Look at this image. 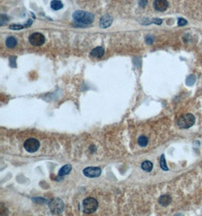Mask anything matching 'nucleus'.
<instances>
[{"label":"nucleus","mask_w":202,"mask_h":216,"mask_svg":"<svg viewBox=\"0 0 202 216\" xmlns=\"http://www.w3.org/2000/svg\"><path fill=\"white\" fill-rule=\"evenodd\" d=\"M145 41L148 44H151V43H153V41H154V38H153L151 36H146Z\"/></svg>","instance_id":"22"},{"label":"nucleus","mask_w":202,"mask_h":216,"mask_svg":"<svg viewBox=\"0 0 202 216\" xmlns=\"http://www.w3.org/2000/svg\"><path fill=\"white\" fill-rule=\"evenodd\" d=\"M159 203L163 206H168L171 203V197L168 195H163L159 198Z\"/></svg>","instance_id":"11"},{"label":"nucleus","mask_w":202,"mask_h":216,"mask_svg":"<svg viewBox=\"0 0 202 216\" xmlns=\"http://www.w3.org/2000/svg\"><path fill=\"white\" fill-rule=\"evenodd\" d=\"M73 18L76 22L82 24H90L93 22L94 15L92 13L83 11H76L73 14Z\"/></svg>","instance_id":"1"},{"label":"nucleus","mask_w":202,"mask_h":216,"mask_svg":"<svg viewBox=\"0 0 202 216\" xmlns=\"http://www.w3.org/2000/svg\"><path fill=\"white\" fill-rule=\"evenodd\" d=\"M148 143H149V140H148L147 137H145V136H141V137H139L138 140V143L139 146L144 147V146H146L148 145Z\"/></svg>","instance_id":"16"},{"label":"nucleus","mask_w":202,"mask_h":216,"mask_svg":"<svg viewBox=\"0 0 202 216\" xmlns=\"http://www.w3.org/2000/svg\"><path fill=\"white\" fill-rule=\"evenodd\" d=\"M161 167L163 170L168 171V167L166 164V160H165L164 155H162L161 158Z\"/></svg>","instance_id":"17"},{"label":"nucleus","mask_w":202,"mask_h":216,"mask_svg":"<svg viewBox=\"0 0 202 216\" xmlns=\"http://www.w3.org/2000/svg\"><path fill=\"white\" fill-rule=\"evenodd\" d=\"M178 24L179 26H183L187 24V21L184 18H179L178 20Z\"/></svg>","instance_id":"21"},{"label":"nucleus","mask_w":202,"mask_h":216,"mask_svg":"<svg viewBox=\"0 0 202 216\" xmlns=\"http://www.w3.org/2000/svg\"><path fill=\"white\" fill-rule=\"evenodd\" d=\"M195 122V118L192 114H186L179 118L177 123L179 128L188 129L193 126Z\"/></svg>","instance_id":"3"},{"label":"nucleus","mask_w":202,"mask_h":216,"mask_svg":"<svg viewBox=\"0 0 202 216\" xmlns=\"http://www.w3.org/2000/svg\"><path fill=\"white\" fill-rule=\"evenodd\" d=\"M6 45L8 48H15L17 45V40L15 37H13V36H9V37H8L6 39Z\"/></svg>","instance_id":"13"},{"label":"nucleus","mask_w":202,"mask_h":216,"mask_svg":"<svg viewBox=\"0 0 202 216\" xmlns=\"http://www.w3.org/2000/svg\"><path fill=\"white\" fill-rule=\"evenodd\" d=\"M71 165H64V166L62 167V168L60 169V171H59L58 177H64V175L69 174L70 172H71Z\"/></svg>","instance_id":"12"},{"label":"nucleus","mask_w":202,"mask_h":216,"mask_svg":"<svg viewBox=\"0 0 202 216\" xmlns=\"http://www.w3.org/2000/svg\"><path fill=\"white\" fill-rule=\"evenodd\" d=\"M142 170L146 172H150L153 168V164L150 161H145L142 163Z\"/></svg>","instance_id":"14"},{"label":"nucleus","mask_w":202,"mask_h":216,"mask_svg":"<svg viewBox=\"0 0 202 216\" xmlns=\"http://www.w3.org/2000/svg\"><path fill=\"white\" fill-rule=\"evenodd\" d=\"M98 201L95 198L88 197L85 199L83 203V212L86 214L93 213L98 209Z\"/></svg>","instance_id":"2"},{"label":"nucleus","mask_w":202,"mask_h":216,"mask_svg":"<svg viewBox=\"0 0 202 216\" xmlns=\"http://www.w3.org/2000/svg\"><path fill=\"white\" fill-rule=\"evenodd\" d=\"M8 21V16H6V15H0V24H1L2 26L4 25V24L7 23Z\"/></svg>","instance_id":"18"},{"label":"nucleus","mask_w":202,"mask_h":216,"mask_svg":"<svg viewBox=\"0 0 202 216\" xmlns=\"http://www.w3.org/2000/svg\"><path fill=\"white\" fill-rule=\"evenodd\" d=\"M9 28L14 30V31H18V30L23 29L24 26L21 25V24H12V25L9 26Z\"/></svg>","instance_id":"19"},{"label":"nucleus","mask_w":202,"mask_h":216,"mask_svg":"<svg viewBox=\"0 0 202 216\" xmlns=\"http://www.w3.org/2000/svg\"><path fill=\"white\" fill-rule=\"evenodd\" d=\"M148 4V0H139V6L141 8H144L147 6Z\"/></svg>","instance_id":"20"},{"label":"nucleus","mask_w":202,"mask_h":216,"mask_svg":"<svg viewBox=\"0 0 202 216\" xmlns=\"http://www.w3.org/2000/svg\"><path fill=\"white\" fill-rule=\"evenodd\" d=\"M153 23L158 24V25H160V24L162 23V20L159 18H154V20H153Z\"/></svg>","instance_id":"23"},{"label":"nucleus","mask_w":202,"mask_h":216,"mask_svg":"<svg viewBox=\"0 0 202 216\" xmlns=\"http://www.w3.org/2000/svg\"><path fill=\"white\" fill-rule=\"evenodd\" d=\"M83 174L88 177H98L102 174V170L99 167H87L83 170Z\"/></svg>","instance_id":"7"},{"label":"nucleus","mask_w":202,"mask_h":216,"mask_svg":"<svg viewBox=\"0 0 202 216\" xmlns=\"http://www.w3.org/2000/svg\"><path fill=\"white\" fill-rule=\"evenodd\" d=\"M51 8L53 10L58 11V10H60L61 8H63V4L59 0H53L51 2Z\"/></svg>","instance_id":"15"},{"label":"nucleus","mask_w":202,"mask_h":216,"mask_svg":"<svg viewBox=\"0 0 202 216\" xmlns=\"http://www.w3.org/2000/svg\"><path fill=\"white\" fill-rule=\"evenodd\" d=\"M32 20H30V19H29L28 20V21H27V23L26 24V25H25V27H29V26H30L31 25V24H32Z\"/></svg>","instance_id":"24"},{"label":"nucleus","mask_w":202,"mask_h":216,"mask_svg":"<svg viewBox=\"0 0 202 216\" xmlns=\"http://www.w3.org/2000/svg\"><path fill=\"white\" fill-rule=\"evenodd\" d=\"M169 6L167 0H155L154 2V8L158 12H164L168 9Z\"/></svg>","instance_id":"8"},{"label":"nucleus","mask_w":202,"mask_h":216,"mask_svg":"<svg viewBox=\"0 0 202 216\" xmlns=\"http://www.w3.org/2000/svg\"><path fill=\"white\" fill-rule=\"evenodd\" d=\"M112 17L108 15H105L101 18L100 21H99V25H100V27L102 28H107V27L111 26V24H112Z\"/></svg>","instance_id":"9"},{"label":"nucleus","mask_w":202,"mask_h":216,"mask_svg":"<svg viewBox=\"0 0 202 216\" xmlns=\"http://www.w3.org/2000/svg\"><path fill=\"white\" fill-rule=\"evenodd\" d=\"M104 49L102 46H97L94 48L90 53V55L94 58H101L104 55Z\"/></svg>","instance_id":"10"},{"label":"nucleus","mask_w":202,"mask_h":216,"mask_svg":"<svg viewBox=\"0 0 202 216\" xmlns=\"http://www.w3.org/2000/svg\"><path fill=\"white\" fill-rule=\"evenodd\" d=\"M45 36L40 33H34L29 37V42L34 46H40L45 43Z\"/></svg>","instance_id":"6"},{"label":"nucleus","mask_w":202,"mask_h":216,"mask_svg":"<svg viewBox=\"0 0 202 216\" xmlns=\"http://www.w3.org/2000/svg\"><path fill=\"white\" fill-rule=\"evenodd\" d=\"M39 146H40V143H39V140L35 138L27 139L24 143V149L29 153L36 152L39 149Z\"/></svg>","instance_id":"4"},{"label":"nucleus","mask_w":202,"mask_h":216,"mask_svg":"<svg viewBox=\"0 0 202 216\" xmlns=\"http://www.w3.org/2000/svg\"><path fill=\"white\" fill-rule=\"evenodd\" d=\"M49 209L53 214H60L64 209L63 202L58 198L54 199L50 202Z\"/></svg>","instance_id":"5"}]
</instances>
